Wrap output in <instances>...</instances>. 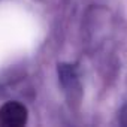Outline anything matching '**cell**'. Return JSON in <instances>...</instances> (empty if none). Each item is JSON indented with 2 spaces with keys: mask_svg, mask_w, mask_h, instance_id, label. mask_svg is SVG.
<instances>
[{
  "mask_svg": "<svg viewBox=\"0 0 127 127\" xmlns=\"http://www.w3.org/2000/svg\"><path fill=\"white\" fill-rule=\"evenodd\" d=\"M27 108L17 100L6 102L0 106V127H21L27 123Z\"/></svg>",
  "mask_w": 127,
  "mask_h": 127,
  "instance_id": "obj_1",
  "label": "cell"
}]
</instances>
